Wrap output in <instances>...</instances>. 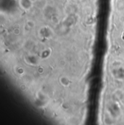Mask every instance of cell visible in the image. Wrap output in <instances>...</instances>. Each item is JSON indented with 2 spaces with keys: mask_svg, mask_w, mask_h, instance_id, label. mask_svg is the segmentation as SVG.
<instances>
[{
  "mask_svg": "<svg viewBox=\"0 0 124 125\" xmlns=\"http://www.w3.org/2000/svg\"><path fill=\"white\" fill-rule=\"evenodd\" d=\"M20 5L24 10H29L32 6L31 0H21L20 1Z\"/></svg>",
  "mask_w": 124,
  "mask_h": 125,
  "instance_id": "6da1fadb",
  "label": "cell"
}]
</instances>
